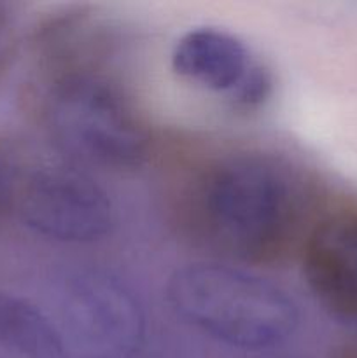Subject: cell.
I'll return each mask as SVG.
<instances>
[{
    "label": "cell",
    "mask_w": 357,
    "mask_h": 358,
    "mask_svg": "<svg viewBox=\"0 0 357 358\" xmlns=\"http://www.w3.org/2000/svg\"><path fill=\"white\" fill-rule=\"evenodd\" d=\"M170 63L182 80L241 112L262 107L272 94L268 70L241 38L223 28L196 27L182 34L172 49Z\"/></svg>",
    "instance_id": "6"
},
{
    "label": "cell",
    "mask_w": 357,
    "mask_h": 358,
    "mask_svg": "<svg viewBox=\"0 0 357 358\" xmlns=\"http://www.w3.org/2000/svg\"><path fill=\"white\" fill-rule=\"evenodd\" d=\"M0 348L21 358H63L55 318L24 297L0 290Z\"/></svg>",
    "instance_id": "8"
},
{
    "label": "cell",
    "mask_w": 357,
    "mask_h": 358,
    "mask_svg": "<svg viewBox=\"0 0 357 358\" xmlns=\"http://www.w3.org/2000/svg\"><path fill=\"white\" fill-rule=\"evenodd\" d=\"M174 313L214 341L245 352L275 348L300 327V308L270 280L230 262L178 268L167 285Z\"/></svg>",
    "instance_id": "3"
},
{
    "label": "cell",
    "mask_w": 357,
    "mask_h": 358,
    "mask_svg": "<svg viewBox=\"0 0 357 358\" xmlns=\"http://www.w3.org/2000/svg\"><path fill=\"white\" fill-rule=\"evenodd\" d=\"M177 215L196 243L230 264L282 262L317 220L307 175L286 157L234 149L191 168L177 192Z\"/></svg>",
    "instance_id": "2"
},
{
    "label": "cell",
    "mask_w": 357,
    "mask_h": 358,
    "mask_svg": "<svg viewBox=\"0 0 357 358\" xmlns=\"http://www.w3.org/2000/svg\"><path fill=\"white\" fill-rule=\"evenodd\" d=\"M18 212L31 233L69 245L102 240L115 222L107 192L74 164L34 171L18 196Z\"/></svg>",
    "instance_id": "4"
},
{
    "label": "cell",
    "mask_w": 357,
    "mask_h": 358,
    "mask_svg": "<svg viewBox=\"0 0 357 358\" xmlns=\"http://www.w3.org/2000/svg\"><path fill=\"white\" fill-rule=\"evenodd\" d=\"M16 182H14L13 166L0 150V217L7 212L13 201L16 199Z\"/></svg>",
    "instance_id": "9"
},
{
    "label": "cell",
    "mask_w": 357,
    "mask_h": 358,
    "mask_svg": "<svg viewBox=\"0 0 357 358\" xmlns=\"http://www.w3.org/2000/svg\"><path fill=\"white\" fill-rule=\"evenodd\" d=\"M100 42L97 24L80 14L56 17L42 28L35 114L74 166L136 170L153 152V129Z\"/></svg>",
    "instance_id": "1"
},
{
    "label": "cell",
    "mask_w": 357,
    "mask_h": 358,
    "mask_svg": "<svg viewBox=\"0 0 357 358\" xmlns=\"http://www.w3.org/2000/svg\"><path fill=\"white\" fill-rule=\"evenodd\" d=\"M63 358H135L144 343V317L125 285L86 275L69 285L56 322Z\"/></svg>",
    "instance_id": "5"
},
{
    "label": "cell",
    "mask_w": 357,
    "mask_h": 358,
    "mask_svg": "<svg viewBox=\"0 0 357 358\" xmlns=\"http://www.w3.org/2000/svg\"><path fill=\"white\" fill-rule=\"evenodd\" d=\"M0 24H2V13H0Z\"/></svg>",
    "instance_id": "10"
},
{
    "label": "cell",
    "mask_w": 357,
    "mask_h": 358,
    "mask_svg": "<svg viewBox=\"0 0 357 358\" xmlns=\"http://www.w3.org/2000/svg\"><path fill=\"white\" fill-rule=\"evenodd\" d=\"M308 289L328 311L357 320V208L329 213L301 245Z\"/></svg>",
    "instance_id": "7"
}]
</instances>
